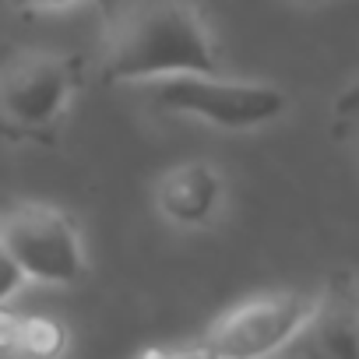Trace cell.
Returning a JSON list of instances; mask_svg holds the SVG:
<instances>
[{
  "instance_id": "6da1fadb",
  "label": "cell",
  "mask_w": 359,
  "mask_h": 359,
  "mask_svg": "<svg viewBox=\"0 0 359 359\" xmlns=\"http://www.w3.org/2000/svg\"><path fill=\"white\" fill-rule=\"evenodd\" d=\"M102 74L113 85L222 74V60L191 0H127L102 39Z\"/></svg>"
},
{
  "instance_id": "7a4b0ae2",
  "label": "cell",
  "mask_w": 359,
  "mask_h": 359,
  "mask_svg": "<svg viewBox=\"0 0 359 359\" xmlns=\"http://www.w3.org/2000/svg\"><path fill=\"white\" fill-rule=\"evenodd\" d=\"M81 88L78 60L50 46H11L0 53V134L50 141Z\"/></svg>"
},
{
  "instance_id": "3957f363",
  "label": "cell",
  "mask_w": 359,
  "mask_h": 359,
  "mask_svg": "<svg viewBox=\"0 0 359 359\" xmlns=\"http://www.w3.org/2000/svg\"><path fill=\"white\" fill-rule=\"evenodd\" d=\"M155 102L222 130H257L285 116L289 95L271 81H240L222 74H180L155 81Z\"/></svg>"
},
{
  "instance_id": "277c9868",
  "label": "cell",
  "mask_w": 359,
  "mask_h": 359,
  "mask_svg": "<svg viewBox=\"0 0 359 359\" xmlns=\"http://www.w3.org/2000/svg\"><path fill=\"white\" fill-rule=\"evenodd\" d=\"M0 247L29 282L74 285L85 275V243L71 215L46 201H18L0 212Z\"/></svg>"
},
{
  "instance_id": "5b68a950",
  "label": "cell",
  "mask_w": 359,
  "mask_h": 359,
  "mask_svg": "<svg viewBox=\"0 0 359 359\" xmlns=\"http://www.w3.org/2000/svg\"><path fill=\"white\" fill-rule=\"evenodd\" d=\"M317 296L299 289L261 292L226 310L194 345L201 359H268L296 341Z\"/></svg>"
},
{
  "instance_id": "8992f818",
  "label": "cell",
  "mask_w": 359,
  "mask_h": 359,
  "mask_svg": "<svg viewBox=\"0 0 359 359\" xmlns=\"http://www.w3.org/2000/svg\"><path fill=\"white\" fill-rule=\"evenodd\" d=\"M226 201V176L219 165L205 158H191L169 165L155 184V208L165 222L180 229H201L208 226Z\"/></svg>"
},
{
  "instance_id": "52a82bcc",
  "label": "cell",
  "mask_w": 359,
  "mask_h": 359,
  "mask_svg": "<svg viewBox=\"0 0 359 359\" xmlns=\"http://www.w3.org/2000/svg\"><path fill=\"white\" fill-rule=\"evenodd\" d=\"M296 345L303 359H355L359 310H355V292L348 282H334L317 296L303 331L296 334Z\"/></svg>"
},
{
  "instance_id": "ba28073f",
  "label": "cell",
  "mask_w": 359,
  "mask_h": 359,
  "mask_svg": "<svg viewBox=\"0 0 359 359\" xmlns=\"http://www.w3.org/2000/svg\"><path fill=\"white\" fill-rule=\"evenodd\" d=\"M64 352H67V327L57 317H46V313L22 317L18 355H25V359H60Z\"/></svg>"
},
{
  "instance_id": "9c48e42d",
  "label": "cell",
  "mask_w": 359,
  "mask_h": 359,
  "mask_svg": "<svg viewBox=\"0 0 359 359\" xmlns=\"http://www.w3.org/2000/svg\"><path fill=\"white\" fill-rule=\"evenodd\" d=\"M25 275H22V268L11 261V254L4 250V247H0V306H8L22 289H25Z\"/></svg>"
},
{
  "instance_id": "30bf717a",
  "label": "cell",
  "mask_w": 359,
  "mask_h": 359,
  "mask_svg": "<svg viewBox=\"0 0 359 359\" xmlns=\"http://www.w3.org/2000/svg\"><path fill=\"white\" fill-rule=\"evenodd\" d=\"M18 334H22V317L0 306V355H18Z\"/></svg>"
},
{
  "instance_id": "8fae6325",
  "label": "cell",
  "mask_w": 359,
  "mask_h": 359,
  "mask_svg": "<svg viewBox=\"0 0 359 359\" xmlns=\"http://www.w3.org/2000/svg\"><path fill=\"white\" fill-rule=\"evenodd\" d=\"M137 359H201L198 348H144Z\"/></svg>"
},
{
  "instance_id": "7c38bea8",
  "label": "cell",
  "mask_w": 359,
  "mask_h": 359,
  "mask_svg": "<svg viewBox=\"0 0 359 359\" xmlns=\"http://www.w3.org/2000/svg\"><path fill=\"white\" fill-rule=\"evenodd\" d=\"M22 4H29V8H67V4H74V0H22Z\"/></svg>"
},
{
  "instance_id": "4fadbf2b",
  "label": "cell",
  "mask_w": 359,
  "mask_h": 359,
  "mask_svg": "<svg viewBox=\"0 0 359 359\" xmlns=\"http://www.w3.org/2000/svg\"><path fill=\"white\" fill-rule=\"evenodd\" d=\"M296 4H306V8H313V4H324V0H296Z\"/></svg>"
}]
</instances>
